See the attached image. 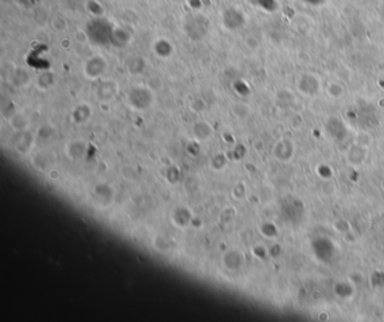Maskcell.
<instances>
[{"instance_id":"3","label":"cell","mask_w":384,"mask_h":322,"mask_svg":"<svg viewBox=\"0 0 384 322\" xmlns=\"http://www.w3.org/2000/svg\"><path fill=\"white\" fill-rule=\"evenodd\" d=\"M105 67H106V62L104 59L100 56L92 57L87 61L86 72L91 77H96L104 71Z\"/></svg>"},{"instance_id":"1","label":"cell","mask_w":384,"mask_h":322,"mask_svg":"<svg viewBox=\"0 0 384 322\" xmlns=\"http://www.w3.org/2000/svg\"><path fill=\"white\" fill-rule=\"evenodd\" d=\"M112 25L105 19L101 17H95L87 25V35L90 41L100 45L111 43V37L113 33Z\"/></svg>"},{"instance_id":"4","label":"cell","mask_w":384,"mask_h":322,"mask_svg":"<svg viewBox=\"0 0 384 322\" xmlns=\"http://www.w3.org/2000/svg\"><path fill=\"white\" fill-rule=\"evenodd\" d=\"M130 39H131V34L127 32L125 28L116 27L113 29L111 44H113L114 47H119V48L125 47L126 44H129Z\"/></svg>"},{"instance_id":"6","label":"cell","mask_w":384,"mask_h":322,"mask_svg":"<svg viewBox=\"0 0 384 322\" xmlns=\"http://www.w3.org/2000/svg\"><path fill=\"white\" fill-rule=\"evenodd\" d=\"M155 49H156L157 54H159L160 56L161 51H164V56L162 57H166V56H169V54L171 53L172 45L168 41H166V39H159V41H157L155 43Z\"/></svg>"},{"instance_id":"2","label":"cell","mask_w":384,"mask_h":322,"mask_svg":"<svg viewBox=\"0 0 384 322\" xmlns=\"http://www.w3.org/2000/svg\"><path fill=\"white\" fill-rule=\"evenodd\" d=\"M210 22L203 15H189L184 22V29L186 35L193 41H200L209 33Z\"/></svg>"},{"instance_id":"5","label":"cell","mask_w":384,"mask_h":322,"mask_svg":"<svg viewBox=\"0 0 384 322\" xmlns=\"http://www.w3.org/2000/svg\"><path fill=\"white\" fill-rule=\"evenodd\" d=\"M223 23L226 27L237 28L241 26V23H243V15L238 13L235 9H228L223 14Z\"/></svg>"}]
</instances>
